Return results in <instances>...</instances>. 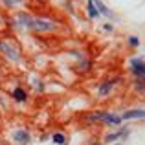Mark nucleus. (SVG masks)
I'll use <instances>...</instances> for the list:
<instances>
[{
	"instance_id": "nucleus-7",
	"label": "nucleus",
	"mask_w": 145,
	"mask_h": 145,
	"mask_svg": "<svg viewBox=\"0 0 145 145\" xmlns=\"http://www.w3.org/2000/svg\"><path fill=\"white\" fill-rule=\"evenodd\" d=\"M116 83H118V79H110V81L101 83V86H99V96H108V94L112 92V88H114Z\"/></svg>"
},
{
	"instance_id": "nucleus-9",
	"label": "nucleus",
	"mask_w": 145,
	"mask_h": 145,
	"mask_svg": "<svg viewBox=\"0 0 145 145\" xmlns=\"http://www.w3.org/2000/svg\"><path fill=\"white\" fill-rule=\"evenodd\" d=\"M94 2H96V6H97V9H99V13H103L105 15V17H108V18H112V11L108 9V7L105 6V4L101 2V0H94Z\"/></svg>"
},
{
	"instance_id": "nucleus-6",
	"label": "nucleus",
	"mask_w": 145,
	"mask_h": 145,
	"mask_svg": "<svg viewBox=\"0 0 145 145\" xmlns=\"http://www.w3.org/2000/svg\"><path fill=\"white\" fill-rule=\"evenodd\" d=\"M145 118V108H132L121 116V120H143Z\"/></svg>"
},
{
	"instance_id": "nucleus-10",
	"label": "nucleus",
	"mask_w": 145,
	"mask_h": 145,
	"mask_svg": "<svg viewBox=\"0 0 145 145\" xmlns=\"http://www.w3.org/2000/svg\"><path fill=\"white\" fill-rule=\"evenodd\" d=\"M121 136H127V129H121V131L114 132V134H108V136H106V142H114V140H120Z\"/></svg>"
},
{
	"instance_id": "nucleus-4",
	"label": "nucleus",
	"mask_w": 145,
	"mask_h": 145,
	"mask_svg": "<svg viewBox=\"0 0 145 145\" xmlns=\"http://www.w3.org/2000/svg\"><path fill=\"white\" fill-rule=\"evenodd\" d=\"M131 68H132V74L136 75V77H142V79H145V61H142V59H132L131 61Z\"/></svg>"
},
{
	"instance_id": "nucleus-12",
	"label": "nucleus",
	"mask_w": 145,
	"mask_h": 145,
	"mask_svg": "<svg viewBox=\"0 0 145 145\" xmlns=\"http://www.w3.org/2000/svg\"><path fill=\"white\" fill-rule=\"evenodd\" d=\"M52 140H53V142H55L57 145H66V136H64V134H61V132L53 134V136H52Z\"/></svg>"
},
{
	"instance_id": "nucleus-16",
	"label": "nucleus",
	"mask_w": 145,
	"mask_h": 145,
	"mask_svg": "<svg viewBox=\"0 0 145 145\" xmlns=\"http://www.w3.org/2000/svg\"><path fill=\"white\" fill-rule=\"evenodd\" d=\"M116 145H120V143H116Z\"/></svg>"
},
{
	"instance_id": "nucleus-11",
	"label": "nucleus",
	"mask_w": 145,
	"mask_h": 145,
	"mask_svg": "<svg viewBox=\"0 0 145 145\" xmlns=\"http://www.w3.org/2000/svg\"><path fill=\"white\" fill-rule=\"evenodd\" d=\"M13 97L15 99H17V101H26V92H24V90H22V88H15L13 90Z\"/></svg>"
},
{
	"instance_id": "nucleus-17",
	"label": "nucleus",
	"mask_w": 145,
	"mask_h": 145,
	"mask_svg": "<svg viewBox=\"0 0 145 145\" xmlns=\"http://www.w3.org/2000/svg\"><path fill=\"white\" fill-rule=\"evenodd\" d=\"M96 145H97V143H96Z\"/></svg>"
},
{
	"instance_id": "nucleus-15",
	"label": "nucleus",
	"mask_w": 145,
	"mask_h": 145,
	"mask_svg": "<svg viewBox=\"0 0 145 145\" xmlns=\"http://www.w3.org/2000/svg\"><path fill=\"white\" fill-rule=\"evenodd\" d=\"M103 28H105L106 31H112V26H110V24H105V26H103Z\"/></svg>"
},
{
	"instance_id": "nucleus-14",
	"label": "nucleus",
	"mask_w": 145,
	"mask_h": 145,
	"mask_svg": "<svg viewBox=\"0 0 145 145\" xmlns=\"http://www.w3.org/2000/svg\"><path fill=\"white\" fill-rule=\"evenodd\" d=\"M18 2H20V0H2V4H4V6H15V4H18Z\"/></svg>"
},
{
	"instance_id": "nucleus-3",
	"label": "nucleus",
	"mask_w": 145,
	"mask_h": 145,
	"mask_svg": "<svg viewBox=\"0 0 145 145\" xmlns=\"http://www.w3.org/2000/svg\"><path fill=\"white\" fill-rule=\"evenodd\" d=\"M0 52H2L9 61H20V52H18V48L15 46L13 42L0 40Z\"/></svg>"
},
{
	"instance_id": "nucleus-13",
	"label": "nucleus",
	"mask_w": 145,
	"mask_h": 145,
	"mask_svg": "<svg viewBox=\"0 0 145 145\" xmlns=\"http://www.w3.org/2000/svg\"><path fill=\"white\" fill-rule=\"evenodd\" d=\"M129 46H132V48H138L140 46V39H138V37H129Z\"/></svg>"
},
{
	"instance_id": "nucleus-5",
	"label": "nucleus",
	"mask_w": 145,
	"mask_h": 145,
	"mask_svg": "<svg viewBox=\"0 0 145 145\" xmlns=\"http://www.w3.org/2000/svg\"><path fill=\"white\" fill-rule=\"evenodd\" d=\"M13 140H15L17 143H20V145H28L29 142H31V136H29L28 131H24V129H18V131L13 132Z\"/></svg>"
},
{
	"instance_id": "nucleus-8",
	"label": "nucleus",
	"mask_w": 145,
	"mask_h": 145,
	"mask_svg": "<svg viewBox=\"0 0 145 145\" xmlns=\"http://www.w3.org/2000/svg\"><path fill=\"white\" fill-rule=\"evenodd\" d=\"M86 11H88V17L90 18H97L99 17V9H97V6H96V2H94V0H88Z\"/></svg>"
},
{
	"instance_id": "nucleus-1",
	"label": "nucleus",
	"mask_w": 145,
	"mask_h": 145,
	"mask_svg": "<svg viewBox=\"0 0 145 145\" xmlns=\"http://www.w3.org/2000/svg\"><path fill=\"white\" fill-rule=\"evenodd\" d=\"M18 22L24 24L28 29H33V31H52V29H55V24H53V22L46 20V18L28 17V15H24V13L18 17Z\"/></svg>"
},
{
	"instance_id": "nucleus-2",
	"label": "nucleus",
	"mask_w": 145,
	"mask_h": 145,
	"mask_svg": "<svg viewBox=\"0 0 145 145\" xmlns=\"http://www.w3.org/2000/svg\"><path fill=\"white\" fill-rule=\"evenodd\" d=\"M88 120L90 121H103V123H106V125H120L121 121H123L120 116L110 114V112H94V114L88 116Z\"/></svg>"
}]
</instances>
